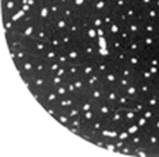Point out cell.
Returning <instances> with one entry per match:
<instances>
[{
  "mask_svg": "<svg viewBox=\"0 0 159 157\" xmlns=\"http://www.w3.org/2000/svg\"><path fill=\"white\" fill-rule=\"evenodd\" d=\"M63 50L66 51L70 62H73V64H83V62L88 61V59L85 58V55L83 54V51H81V47H80L77 40L74 44H71V46H68V47H64Z\"/></svg>",
  "mask_w": 159,
  "mask_h": 157,
  "instance_id": "6da1fadb",
  "label": "cell"
},
{
  "mask_svg": "<svg viewBox=\"0 0 159 157\" xmlns=\"http://www.w3.org/2000/svg\"><path fill=\"white\" fill-rule=\"evenodd\" d=\"M77 41H78L80 47H81V51H83V54L85 55V58L88 61L95 62L99 58L98 43H91V41H87V40H77Z\"/></svg>",
  "mask_w": 159,
  "mask_h": 157,
  "instance_id": "7a4b0ae2",
  "label": "cell"
},
{
  "mask_svg": "<svg viewBox=\"0 0 159 157\" xmlns=\"http://www.w3.org/2000/svg\"><path fill=\"white\" fill-rule=\"evenodd\" d=\"M118 108L115 103H111L108 101H101L98 103H95V112L98 115L99 118H104V119H109L111 118V115L115 112V109Z\"/></svg>",
  "mask_w": 159,
  "mask_h": 157,
  "instance_id": "3957f363",
  "label": "cell"
},
{
  "mask_svg": "<svg viewBox=\"0 0 159 157\" xmlns=\"http://www.w3.org/2000/svg\"><path fill=\"white\" fill-rule=\"evenodd\" d=\"M78 106V96L77 95H66L58 98V101L56 102V106L58 108V111H67V109L73 108V106Z\"/></svg>",
  "mask_w": 159,
  "mask_h": 157,
  "instance_id": "277c9868",
  "label": "cell"
},
{
  "mask_svg": "<svg viewBox=\"0 0 159 157\" xmlns=\"http://www.w3.org/2000/svg\"><path fill=\"white\" fill-rule=\"evenodd\" d=\"M88 96L91 98V101L94 103H98V102L104 101L105 99V84H99V85L93 86L91 89H88Z\"/></svg>",
  "mask_w": 159,
  "mask_h": 157,
  "instance_id": "5b68a950",
  "label": "cell"
},
{
  "mask_svg": "<svg viewBox=\"0 0 159 157\" xmlns=\"http://www.w3.org/2000/svg\"><path fill=\"white\" fill-rule=\"evenodd\" d=\"M50 24H51V28H53L54 33L61 34V33H66L67 30H68L70 21L64 19L63 16H57V17H53V19H51Z\"/></svg>",
  "mask_w": 159,
  "mask_h": 157,
  "instance_id": "8992f818",
  "label": "cell"
},
{
  "mask_svg": "<svg viewBox=\"0 0 159 157\" xmlns=\"http://www.w3.org/2000/svg\"><path fill=\"white\" fill-rule=\"evenodd\" d=\"M125 50L129 54H138V52L143 51V43H142V36L141 37H132L128 43H125Z\"/></svg>",
  "mask_w": 159,
  "mask_h": 157,
  "instance_id": "52a82bcc",
  "label": "cell"
},
{
  "mask_svg": "<svg viewBox=\"0 0 159 157\" xmlns=\"http://www.w3.org/2000/svg\"><path fill=\"white\" fill-rule=\"evenodd\" d=\"M136 86H138V91H139V95L145 98V96L152 95L155 92V85L152 82H148V81H143V79H139L138 82H135Z\"/></svg>",
  "mask_w": 159,
  "mask_h": 157,
  "instance_id": "ba28073f",
  "label": "cell"
},
{
  "mask_svg": "<svg viewBox=\"0 0 159 157\" xmlns=\"http://www.w3.org/2000/svg\"><path fill=\"white\" fill-rule=\"evenodd\" d=\"M67 31H68V33L71 34V36H73L75 40H84V30L81 28V26H80L77 17L70 21L68 30H67Z\"/></svg>",
  "mask_w": 159,
  "mask_h": 157,
  "instance_id": "9c48e42d",
  "label": "cell"
},
{
  "mask_svg": "<svg viewBox=\"0 0 159 157\" xmlns=\"http://www.w3.org/2000/svg\"><path fill=\"white\" fill-rule=\"evenodd\" d=\"M125 28L128 30L131 34H132V37L143 36V33H142V24L138 23L136 20H128V21L125 23Z\"/></svg>",
  "mask_w": 159,
  "mask_h": 157,
  "instance_id": "30bf717a",
  "label": "cell"
},
{
  "mask_svg": "<svg viewBox=\"0 0 159 157\" xmlns=\"http://www.w3.org/2000/svg\"><path fill=\"white\" fill-rule=\"evenodd\" d=\"M119 91L121 89L118 88L116 85H105V101L111 102V103H115L118 101V95H119Z\"/></svg>",
  "mask_w": 159,
  "mask_h": 157,
  "instance_id": "8fae6325",
  "label": "cell"
},
{
  "mask_svg": "<svg viewBox=\"0 0 159 157\" xmlns=\"http://www.w3.org/2000/svg\"><path fill=\"white\" fill-rule=\"evenodd\" d=\"M136 99H132L131 96H128L124 91H119V95H118V101H116V106L118 108H132L134 102Z\"/></svg>",
  "mask_w": 159,
  "mask_h": 157,
  "instance_id": "7c38bea8",
  "label": "cell"
},
{
  "mask_svg": "<svg viewBox=\"0 0 159 157\" xmlns=\"http://www.w3.org/2000/svg\"><path fill=\"white\" fill-rule=\"evenodd\" d=\"M142 33L148 34V36H159V26L156 23H153V21L146 20L142 24Z\"/></svg>",
  "mask_w": 159,
  "mask_h": 157,
  "instance_id": "4fadbf2b",
  "label": "cell"
},
{
  "mask_svg": "<svg viewBox=\"0 0 159 157\" xmlns=\"http://www.w3.org/2000/svg\"><path fill=\"white\" fill-rule=\"evenodd\" d=\"M109 55H111V58H112L114 61L118 64V65H122V64H126V61H128L129 52L126 51L125 48H124V50H121V51L109 52Z\"/></svg>",
  "mask_w": 159,
  "mask_h": 157,
  "instance_id": "5bb4252c",
  "label": "cell"
},
{
  "mask_svg": "<svg viewBox=\"0 0 159 157\" xmlns=\"http://www.w3.org/2000/svg\"><path fill=\"white\" fill-rule=\"evenodd\" d=\"M77 14H78V10H77L71 3L63 6V10H61V16H63L66 20L71 21L73 19H75V17H77Z\"/></svg>",
  "mask_w": 159,
  "mask_h": 157,
  "instance_id": "9a60e30c",
  "label": "cell"
},
{
  "mask_svg": "<svg viewBox=\"0 0 159 157\" xmlns=\"http://www.w3.org/2000/svg\"><path fill=\"white\" fill-rule=\"evenodd\" d=\"M118 78H119V69H112V71H109L108 74L102 76V82L105 85H116V82H118Z\"/></svg>",
  "mask_w": 159,
  "mask_h": 157,
  "instance_id": "2e32d148",
  "label": "cell"
},
{
  "mask_svg": "<svg viewBox=\"0 0 159 157\" xmlns=\"http://www.w3.org/2000/svg\"><path fill=\"white\" fill-rule=\"evenodd\" d=\"M139 115H141V113H138V112H136L135 109H132V108H126L125 111H124V124L135 123Z\"/></svg>",
  "mask_w": 159,
  "mask_h": 157,
  "instance_id": "e0dca14e",
  "label": "cell"
},
{
  "mask_svg": "<svg viewBox=\"0 0 159 157\" xmlns=\"http://www.w3.org/2000/svg\"><path fill=\"white\" fill-rule=\"evenodd\" d=\"M94 72H97V65L94 61H87V62L81 64V75H83L84 78L93 75Z\"/></svg>",
  "mask_w": 159,
  "mask_h": 157,
  "instance_id": "ac0fdd59",
  "label": "cell"
},
{
  "mask_svg": "<svg viewBox=\"0 0 159 157\" xmlns=\"http://www.w3.org/2000/svg\"><path fill=\"white\" fill-rule=\"evenodd\" d=\"M37 14H39L40 20L41 21H44V23H50L51 21V19H53V14H51V11H50L48 6H40L39 9H37Z\"/></svg>",
  "mask_w": 159,
  "mask_h": 157,
  "instance_id": "d6986e66",
  "label": "cell"
},
{
  "mask_svg": "<svg viewBox=\"0 0 159 157\" xmlns=\"http://www.w3.org/2000/svg\"><path fill=\"white\" fill-rule=\"evenodd\" d=\"M126 62H128L129 65L135 67V68H141V67H143V59H142L141 52H138V54H129L128 61Z\"/></svg>",
  "mask_w": 159,
  "mask_h": 157,
  "instance_id": "ffe728a7",
  "label": "cell"
},
{
  "mask_svg": "<svg viewBox=\"0 0 159 157\" xmlns=\"http://www.w3.org/2000/svg\"><path fill=\"white\" fill-rule=\"evenodd\" d=\"M87 85H88V89H91L93 86L95 85H99V84H102V75L98 74V72H94L93 75L87 76Z\"/></svg>",
  "mask_w": 159,
  "mask_h": 157,
  "instance_id": "44dd1931",
  "label": "cell"
},
{
  "mask_svg": "<svg viewBox=\"0 0 159 157\" xmlns=\"http://www.w3.org/2000/svg\"><path fill=\"white\" fill-rule=\"evenodd\" d=\"M48 6L50 11L53 14V17H57V16H61V10H63V4H60L57 0H48Z\"/></svg>",
  "mask_w": 159,
  "mask_h": 157,
  "instance_id": "7402d4cb",
  "label": "cell"
},
{
  "mask_svg": "<svg viewBox=\"0 0 159 157\" xmlns=\"http://www.w3.org/2000/svg\"><path fill=\"white\" fill-rule=\"evenodd\" d=\"M98 33H97V28L95 27H89L84 31V40L87 41H91V43H98Z\"/></svg>",
  "mask_w": 159,
  "mask_h": 157,
  "instance_id": "603a6c76",
  "label": "cell"
},
{
  "mask_svg": "<svg viewBox=\"0 0 159 157\" xmlns=\"http://www.w3.org/2000/svg\"><path fill=\"white\" fill-rule=\"evenodd\" d=\"M58 51H60V50L53 48V47H48V50H47V51L43 54V59H44V61H47V62H54V61H57V57H58Z\"/></svg>",
  "mask_w": 159,
  "mask_h": 157,
  "instance_id": "cb8c5ba5",
  "label": "cell"
},
{
  "mask_svg": "<svg viewBox=\"0 0 159 157\" xmlns=\"http://www.w3.org/2000/svg\"><path fill=\"white\" fill-rule=\"evenodd\" d=\"M67 71H68V78L74 79L77 76H81V64H70L67 67Z\"/></svg>",
  "mask_w": 159,
  "mask_h": 157,
  "instance_id": "d4e9b609",
  "label": "cell"
},
{
  "mask_svg": "<svg viewBox=\"0 0 159 157\" xmlns=\"http://www.w3.org/2000/svg\"><path fill=\"white\" fill-rule=\"evenodd\" d=\"M54 119H56V120L60 124L66 126V128H68L70 120H71V118H70L68 115H67V112H66V111H58V112H57V115L54 116Z\"/></svg>",
  "mask_w": 159,
  "mask_h": 157,
  "instance_id": "484cf974",
  "label": "cell"
},
{
  "mask_svg": "<svg viewBox=\"0 0 159 157\" xmlns=\"http://www.w3.org/2000/svg\"><path fill=\"white\" fill-rule=\"evenodd\" d=\"M139 79H143V81H148V82H152L155 81V76L151 74V71L148 69V67L143 65L139 68Z\"/></svg>",
  "mask_w": 159,
  "mask_h": 157,
  "instance_id": "4316f807",
  "label": "cell"
},
{
  "mask_svg": "<svg viewBox=\"0 0 159 157\" xmlns=\"http://www.w3.org/2000/svg\"><path fill=\"white\" fill-rule=\"evenodd\" d=\"M101 14V19H102V23L105 27H108L111 23H114L115 20H114V11H112V7L108 10H105V11H102V13H99Z\"/></svg>",
  "mask_w": 159,
  "mask_h": 157,
  "instance_id": "83f0119b",
  "label": "cell"
},
{
  "mask_svg": "<svg viewBox=\"0 0 159 157\" xmlns=\"http://www.w3.org/2000/svg\"><path fill=\"white\" fill-rule=\"evenodd\" d=\"M143 101H145V103H146V106H148V108L158 109V111H159V98L155 95V92H153L152 95L145 96V98H143Z\"/></svg>",
  "mask_w": 159,
  "mask_h": 157,
  "instance_id": "f1b7e54d",
  "label": "cell"
},
{
  "mask_svg": "<svg viewBox=\"0 0 159 157\" xmlns=\"http://www.w3.org/2000/svg\"><path fill=\"white\" fill-rule=\"evenodd\" d=\"M48 44H50V47H53V48L63 50V43H61V37H60L58 33H53V34H51Z\"/></svg>",
  "mask_w": 159,
  "mask_h": 157,
  "instance_id": "f546056e",
  "label": "cell"
},
{
  "mask_svg": "<svg viewBox=\"0 0 159 157\" xmlns=\"http://www.w3.org/2000/svg\"><path fill=\"white\" fill-rule=\"evenodd\" d=\"M124 92H125V94H126V95H128V96H131V98H132V99H141V98H142V96L139 95L138 86H136V84H135V82H132V84H131V85H129L128 88H126Z\"/></svg>",
  "mask_w": 159,
  "mask_h": 157,
  "instance_id": "4dcf8cb0",
  "label": "cell"
},
{
  "mask_svg": "<svg viewBox=\"0 0 159 157\" xmlns=\"http://www.w3.org/2000/svg\"><path fill=\"white\" fill-rule=\"evenodd\" d=\"M97 116H98V115H97V112H95V108L89 109V111H85V112L81 113V118H83V120H84V123L85 124H89L94 119L97 118Z\"/></svg>",
  "mask_w": 159,
  "mask_h": 157,
  "instance_id": "1f68e13d",
  "label": "cell"
},
{
  "mask_svg": "<svg viewBox=\"0 0 159 157\" xmlns=\"http://www.w3.org/2000/svg\"><path fill=\"white\" fill-rule=\"evenodd\" d=\"M146 17H148L149 21L158 23V20H159V10H158V9H155L153 6L148 7V9H146Z\"/></svg>",
  "mask_w": 159,
  "mask_h": 157,
  "instance_id": "d6a6232c",
  "label": "cell"
},
{
  "mask_svg": "<svg viewBox=\"0 0 159 157\" xmlns=\"http://www.w3.org/2000/svg\"><path fill=\"white\" fill-rule=\"evenodd\" d=\"M134 151H135V146H132L129 142H126L122 147L118 150V154H124V156H134Z\"/></svg>",
  "mask_w": 159,
  "mask_h": 157,
  "instance_id": "836d02e7",
  "label": "cell"
},
{
  "mask_svg": "<svg viewBox=\"0 0 159 157\" xmlns=\"http://www.w3.org/2000/svg\"><path fill=\"white\" fill-rule=\"evenodd\" d=\"M47 64L48 62L44 61L43 57H41V59H39L36 62V65H34V72L36 74H47Z\"/></svg>",
  "mask_w": 159,
  "mask_h": 157,
  "instance_id": "e575fe53",
  "label": "cell"
},
{
  "mask_svg": "<svg viewBox=\"0 0 159 157\" xmlns=\"http://www.w3.org/2000/svg\"><path fill=\"white\" fill-rule=\"evenodd\" d=\"M60 37H61L63 48H64V47H68V46H71V44L75 43V38H74V37L71 36L68 31H66V33H61V34H60Z\"/></svg>",
  "mask_w": 159,
  "mask_h": 157,
  "instance_id": "d590c367",
  "label": "cell"
},
{
  "mask_svg": "<svg viewBox=\"0 0 159 157\" xmlns=\"http://www.w3.org/2000/svg\"><path fill=\"white\" fill-rule=\"evenodd\" d=\"M57 62H58V64H60V65H61V67H68L70 64H71L64 50H60V51H58V57H57Z\"/></svg>",
  "mask_w": 159,
  "mask_h": 157,
  "instance_id": "8d00e7d4",
  "label": "cell"
},
{
  "mask_svg": "<svg viewBox=\"0 0 159 157\" xmlns=\"http://www.w3.org/2000/svg\"><path fill=\"white\" fill-rule=\"evenodd\" d=\"M132 84V79H129V78H125V76H121L119 75L118 78V82H116V86H118L121 91H125L126 88H128L129 85Z\"/></svg>",
  "mask_w": 159,
  "mask_h": 157,
  "instance_id": "74e56055",
  "label": "cell"
},
{
  "mask_svg": "<svg viewBox=\"0 0 159 157\" xmlns=\"http://www.w3.org/2000/svg\"><path fill=\"white\" fill-rule=\"evenodd\" d=\"M141 115H142V116H145V118L151 122L153 118H155V116H158V115H159V111H158V109H152V108H148V106H146V109Z\"/></svg>",
  "mask_w": 159,
  "mask_h": 157,
  "instance_id": "f35d334b",
  "label": "cell"
},
{
  "mask_svg": "<svg viewBox=\"0 0 159 157\" xmlns=\"http://www.w3.org/2000/svg\"><path fill=\"white\" fill-rule=\"evenodd\" d=\"M132 109H135L138 113H142V112L146 109V103H145V101H143V98L136 99V101L134 102V105H132Z\"/></svg>",
  "mask_w": 159,
  "mask_h": 157,
  "instance_id": "ab89813d",
  "label": "cell"
},
{
  "mask_svg": "<svg viewBox=\"0 0 159 157\" xmlns=\"http://www.w3.org/2000/svg\"><path fill=\"white\" fill-rule=\"evenodd\" d=\"M64 79H66V78H61V76L56 75V74H54V75H50V85L53 86V88H57V86L63 85Z\"/></svg>",
  "mask_w": 159,
  "mask_h": 157,
  "instance_id": "60d3db41",
  "label": "cell"
},
{
  "mask_svg": "<svg viewBox=\"0 0 159 157\" xmlns=\"http://www.w3.org/2000/svg\"><path fill=\"white\" fill-rule=\"evenodd\" d=\"M60 67H61V65H60L57 61L48 62V64H47V74H50V75H54V74H57V71H58Z\"/></svg>",
  "mask_w": 159,
  "mask_h": 157,
  "instance_id": "b9f144b4",
  "label": "cell"
},
{
  "mask_svg": "<svg viewBox=\"0 0 159 157\" xmlns=\"http://www.w3.org/2000/svg\"><path fill=\"white\" fill-rule=\"evenodd\" d=\"M67 115H68L70 118L73 119V118H77V116H80V115L83 113V112H81V108H80V106H73V108H70V109H67Z\"/></svg>",
  "mask_w": 159,
  "mask_h": 157,
  "instance_id": "7bdbcfd3",
  "label": "cell"
},
{
  "mask_svg": "<svg viewBox=\"0 0 159 157\" xmlns=\"http://www.w3.org/2000/svg\"><path fill=\"white\" fill-rule=\"evenodd\" d=\"M43 108H44V111L47 112V113L50 115V116H56L57 115V112H58V108H57L56 105H48V103H46V105H43Z\"/></svg>",
  "mask_w": 159,
  "mask_h": 157,
  "instance_id": "ee69618b",
  "label": "cell"
},
{
  "mask_svg": "<svg viewBox=\"0 0 159 157\" xmlns=\"http://www.w3.org/2000/svg\"><path fill=\"white\" fill-rule=\"evenodd\" d=\"M118 37H119V38H121V40H122L124 43H128L129 40L132 38V34L129 33L128 30L125 28V26H124V28L121 30V33H119V36H118Z\"/></svg>",
  "mask_w": 159,
  "mask_h": 157,
  "instance_id": "f6af8a7d",
  "label": "cell"
},
{
  "mask_svg": "<svg viewBox=\"0 0 159 157\" xmlns=\"http://www.w3.org/2000/svg\"><path fill=\"white\" fill-rule=\"evenodd\" d=\"M56 92H57V95L61 98V96H66V95H68V89H67V86L64 85H60V86H57L56 88Z\"/></svg>",
  "mask_w": 159,
  "mask_h": 157,
  "instance_id": "bcb514c9",
  "label": "cell"
},
{
  "mask_svg": "<svg viewBox=\"0 0 159 157\" xmlns=\"http://www.w3.org/2000/svg\"><path fill=\"white\" fill-rule=\"evenodd\" d=\"M104 149L108 150V151H114V153H116V146H115V143H114V140H107Z\"/></svg>",
  "mask_w": 159,
  "mask_h": 157,
  "instance_id": "7dc6e473",
  "label": "cell"
},
{
  "mask_svg": "<svg viewBox=\"0 0 159 157\" xmlns=\"http://www.w3.org/2000/svg\"><path fill=\"white\" fill-rule=\"evenodd\" d=\"M87 3H88V0H73V2H71V4H73V6L75 7L77 10L83 9V7L85 6Z\"/></svg>",
  "mask_w": 159,
  "mask_h": 157,
  "instance_id": "c3c4849f",
  "label": "cell"
},
{
  "mask_svg": "<svg viewBox=\"0 0 159 157\" xmlns=\"http://www.w3.org/2000/svg\"><path fill=\"white\" fill-rule=\"evenodd\" d=\"M149 124H151V129H153L155 132H158L159 133V115L158 116H155L152 120L149 122Z\"/></svg>",
  "mask_w": 159,
  "mask_h": 157,
  "instance_id": "681fc988",
  "label": "cell"
},
{
  "mask_svg": "<svg viewBox=\"0 0 159 157\" xmlns=\"http://www.w3.org/2000/svg\"><path fill=\"white\" fill-rule=\"evenodd\" d=\"M148 69L151 71V74L153 76H156L159 74V67H156V65H148Z\"/></svg>",
  "mask_w": 159,
  "mask_h": 157,
  "instance_id": "f907efd6",
  "label": "cell"
},
{
  "mask_svg": "<svg viewBox=\"0 0 159 157\" xmlns=\"http://www.w3.org/2000/svg\"><path fill=\"white\" fill-rule=\"evenodd\" d=\"M141 2V4H142L143 7H151V6H153V0H139Z\"/></svg>",
  "mask_w": 159,
  "mask_h": 157,
  "instance_id": "816d5d0a",
  "label": "cell"
},
{
  "mask_svg": "<svg viewBox=\"0 0 159 157\" xmlns=\"http://www.w3.org/2000/svg\"><path fill=\"white\" fill-rule=\"evenodd\" d=\"M57 2H58L60 4H63V6H66V4H70V3H71L73 0H57Z\"/></svg>",
  "mask_w": 159,
  "mask_h": 157,
  "instance_id": "f5cc1de1",
  "label": "cell"
},
{
  "mask_svg": "<svg viewBox=\"0 0 159 157\" xmlns=\"http://www.w3.org/2000/svg\"><path fill=\"white\" fill-rule=\"evenodd\" d=\"M153 85H155V88H158V86H159V74L155 76V81H153Z\"/></svg>",
  "mask_w": 159,
  "mask_h": 157,
  "instance_id": "db71d44e",
  "label": "cell"
},
{
  "mask_svg": "<svg viewBox=\"0 0 159 157\" xmlns=\"http://www.w3.org/2000/svg\"><path fill=\"white\" fill-rule=\"evenodd\" d=\"M153 156H159V146L155 149V150H153Z\"/></svg>",
  "mask_w": 159,
  "mask_h": 157,
  "instance_id": "11a10c76",
  "label": "cell"
},
{
  "mask_svg": "<svg viewBox=\"0 0 159 157\" xmlns=\"http://www.w3.org/2000/svg\"><path fill=\"white\" fill-rule=\"evenodd\" d=\"M155 95L159 98V86H158V88H155Z\"/></svg>",
  "mask_w": 159,
  "mask_h": 157,
  "instance_id": "9f6ffc18",
  "label": "cell"
},
{
  "mask_svg": "<svg viewBox=\"0 0 159 157\" xmlns=\"http://www.w3.org/2000/svg\"><path fill=\"white\" fill-rule=\"evenodd\" d=\"M19 2H20V0H19Z\"/></svg>",
  "mask_w": 159,
  "mask_h": 157,
  "instance_id": "6f0895ef",
  "label": "cell"
}]
</instances>
